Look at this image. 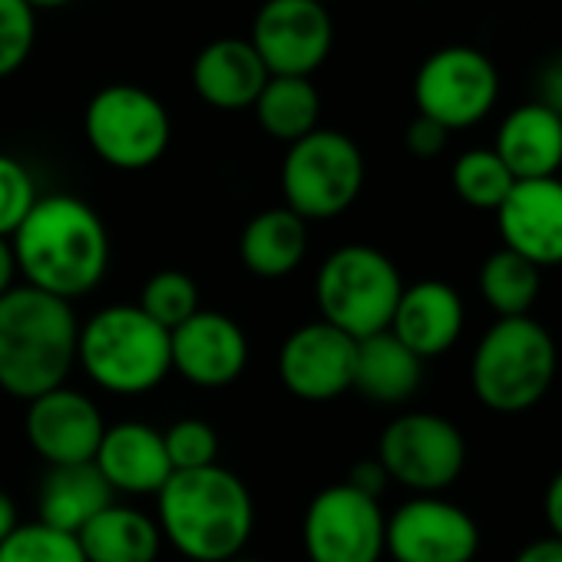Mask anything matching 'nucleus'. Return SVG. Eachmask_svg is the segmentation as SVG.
<instances>
[{"mask_svg":"<svg viewBox=\"0 0 562 562\" xmlns=\"http://www.w3.org/2000/svg\"><path fill=\"white\" fill-rule=\"evenodd\" d=\"M384 552L394 562H473L480 526L443 496H411L387 516Z\"/></svg>","mask_w":562,"mask_h":562,"instance_id":"nucleus-13","label":"nucleus"},{"mask_svg":"<svg viewBox=\"0 0 562 562\" xmlns=\"http://www.w3.org/2000/svg\"><path fill=\"white\" fill-rule=\"evenodd\" d=\"M255 54L268 77H308L328 60L335 27L318 0H265L251 24Z\"/></svg>","mask_w":562,"mask_h":562,"instance_id":"nucleus-12","label":"nucleus"},{"mask_svg":"<svg viewBox=\"0 0 562 562\" xmlns=\"http://www.w3.org/2000/svg\"><path fill=\"white\" fill-rule=\"evenodd\" d=\"M364 189V156L338 130H315L292 143L281 162V195L305 222H328L348 212Z\"/></svg>","mask_w":562,"mask_h":562,"instance_id":"nucleus-7","label":"nucleus"},{"mask_svg":"<svg viewBox=\"0 0 562 562\" xmlns=\"http://www.w3.org/2000/svg\"><path fill=\"white\" fill-rule=\"evenodd\" d=\"M503 248L536 268L562 265V179H522L496 209Z\"/></svg>","mask_w":562,"mask_h":562,"instance_id":"nucleus-17","label":"nucleus"},{"mask_svg":"<svg viewBox=\"0 0 562 562\" xmlns=\"http://www.w3.org/2000/svg\"><path fill=\"white\" fill-rule=\"evenodd\" d=\"M378 463L387 480L407 486L414 496H440L467 467V437L440 414L407 411L384 427Z\"/></svg>","mask_w":562,"mask_h":562,"instance_id":"nucleus-9","label":"nucleus"},{"mask_svg":"<svg viewBox=\"0 0 562 562\" xmlns=\"http://www.w3.org/2000/svg\"><path fill=\"white\" fill-rule=\"evenodd\" d=\"M24 430L47 467L93 463L106 420L100 407L74 387H54L27 404Z\"/></svg>","mask_w":562,"mask_h":562,"instance_id":"nucleus-16","label":"nucleus"},{"mask_svg":"<svg viewBox=\"0 0 562 562\" xmlns=\"http://www.w3.org/2000/svg\"><path fill=\"white\" fill-rule=\"evenodd\" d=\"M467 328V305L460 292L440 278H424L404 285L391 318V335L411 348L420 361L447 355Z\"/></svg>","mask_w":562,"mask_h":562,"instance_id":"nucleus-18","label":"nucleus"},{"mask_svg":"<svg viewBox=\"0 0 562 562\" xmlns=\"http://www.w3.org/2000/svg\"><path fill=\"white\" fill-rule=\"evenodd\" d=\"M37 18L27 0H0V80L18 74L34 50Z\"/></svg>","mask_w":562,"mask_h":562,"instance_id":"nucleus-32","label":"nucleus"},{"mask_svg":"<svg viewBox=\"0 0 562 562\" xmlns=\"http://www.w3.org/2000/svg\"><path fill=\"white\" fill-rule=\"evenodd\" d=\"M93 467L103 473L113 493L156 496L172 476V463L166 457L162 430L143 420H120L103 430Z\"/></svg>","mask_w":562,"mask_h":562,"instance_id":"nucleus-19","label":"nucleus"},{"mask_svg":"<svg viewBox=\"0 0 562 562\" xmlns=\"http://www.w3.org/2000/svg\"><path fill=\"white\" fill-rule=\"evenodd\" d=\"M265 83H268V70L261 57L248 41L238 37H222L205 44L192 67L195 93L215 110L255 106Z\"/></svg>","mask_w":562,"mask_h":562,"instance_id":"nucleus-21","label":"nucleus"},{"mask_svg":"<svg viewBox=\"0 0 562 562\" xmlns=\"http://www.w3.org/2000/svg\"><path fill=\"white\" fill-rule=\"evenodd\" d=\"M228 562H258V559H245V555H238V559H228Z\"/></svg>","mask_w":562,"mask_h":562,"instance_id":"nucleus-42","label":"nucleus"},{"mask_svg":"<svg viewBox=\"0 0 562 562\" xmlns=\"http://www.w3.org/2000/svg\"><path fill=\"white\" fill-rule=\"evenodd\" d=\"M77 364L97 387L110 394H149L172 371L169 331L149 322L136 305L100 308L80 325Z\"/></svg>","mask_w":562,"mask_h":562,"instance_id":"nucleus-5","label":"nucleus"},{"mask_svg":"<svg viewBox=\"0 0 562 562\" xmlns=\"http://www.w3.org/2000/svg\"><path fill=\"white\" fill-rule=\"evenodd\" d=\"M513 562H562V539L555 536L532 539L513 555Z\"/></svg>","mask_w":562,"mask_h":562,"instance_id":"nucleus-37","label":"nucleus"},{"mask_svg":"<svg viewBox=\"0 0 562 562\" xmlns=\"http://www.w3.org/2000/svg\"><path fill=\"white\" fill-rule=\"evenodd\" d=\"M450 186L457 199L467 202L470 209L496 212L509 195V189L516 186V179L493 149H467L457 156L450 169Z\"/></svg>","mask_w":562,"mask_h":562,"instance_id":"nucleus-28","label":"nucleus"},{"mask_svg":"<svg viewBox=\"0 0 562 562\" xmlns=\"http://www.w3.org/2000/svg\"><path fill=\"white\" fill-rule=\"evenodd\" d=\"M499 100L496 64L467 44L440 47L430 54L414 77L417 113L440 123L447 133L483 123Z\"/></svg>","mask_w":562,"mask_h":562,"instance_id":"nucleus-10","label":"nucleus"},{"mask_svg":"<svg viewBox=\"0 0 562 562\" xmlns=\"http://www.w3.org/2000/svg\"><path fill=\"white\" fill-rule=\"evenodd\" d=\"M21 526V516H18V503L11 493L0 490V542H4L14 529Z\"/></svg>","mask_w":562,"mask_h":562,"instance_id":"nucleus-40","label":"nucleus"},{"mask_svg":"<svg viewBox=\"0 0 562 562\" xmlns=\"http://www.w3.org/2000/svg\"><path fill=\"white\" fill-rule=\"evenodd\" d=\"M80 322L70 302L14 285L0 299V391L34 401L64 387L77 364Z\"/></svg>","mask_w":562,"mask_h":562,"instance_id":"nucleus-3","label":"nucleus"},{"mask_svg":"<svg viewBox=\"0 0 562 562\" xmlns=\"http://www.w3.org/2000/svg\"><path fill=\"white\" fill-rule=\"evenodd\" d=\"M251 110L268 136L292 146L318 130L322 100L308 77H268Z\"/></svg>","mask_w":562,"mask_h":562,"instance_id":"nucleus-26","label":"nucleus"},{"mask_svg":"<svg viewBox=\"0 0 562 562\" xmlns=\"http://www.w3.org/2000/svg\"><path fill=\"white\" fill-rule=\"evenodd\" d=\"M14 278H18L14 245H11V238H0V299H4L14 289Z\"/></svg>","mask_w":562,"mask_h":562,"instance_id":"nucleus-39","label":"nucleus"},{"mask_svg":"<svg viewBox=\"0 0 562 562\" xmlns=\"http://www.w3.org/2000/svg\"><path fill=\"white\" fill-rule=\"evenodd\" d=\"M18 274L64 302L90 295L110 268V232L97 209L77 195H41L11 235Z\"/></svg>","mask_w":562,"mask_h":562,"instance_id":"nucleus-1","label":"nucleus"},{"mask_svg":"<svg viewBox=\"0 0 562 562\" xmlns=\"http://www.w3.org/2000/svg\"><path fill=\"white\" fill-rule=\"evenodd\" d=\"M27 4L37 11V8H64V4H70V0H27Z\"/></svg>","mask_w":562,"mask_h":562,"instance_id":"nucleus-41","label":"nucleus"},{"mask_svg":"<svg viewBox=\"0 0 562 562\" xmlns=\"http://www.w3.org/2000/svg\"><path fill=\"white\" fill-rule=\"evenodd\" d=\"M166 457L172 463V473L186 470H202L218 463V434L209 420L199 417H182L162 430Z\"/></svg>","mask_w":562,"mask_h":562,"instance_id":"nucleus-31","label":"nucleus"},{"mask_svg":"<svg viewBox=\"0 0 562 562\" xmlns=\"http://www.w3.org/2000/svg\"><path fill=\"white\" fill-rule=\"evenodd\" d=\"M424 361L404 348L391 331L358 341L355 355V387L381 407H397L420 391Z\"/></svg>","mask_w":562,"mask_h":562,"instance_id":"nucleus-23","label":"nucleus"},{"mask_svg":"<svg viewBox=\"0 0 562 562\" xmlns=\"http://www.w3.org/2000/svg\"><path fill=\"white\" fill-rule=\"evenodd\" d=\"M345 483H351L355 490H361V493L381 499V493H384V486H387L391 480H387V473H384V467H381L378 460H364V463H358V467L351 470V476H348Z\"/></svg>","mask_w":562,"mask_h":562,"instance_id":"nucleus-36","label":"nucleus"},{"mask_svg":"<svg viewBox=\"0 0 562 562\" xmlns=\"http://www.w3.org/2000/svg\"><path fill=\"white\" fill-rule=\"evenodd\" d=\"M384 529L381 499L351 483H335L312 496L302 519V546L308 562H381Z\"/></svg>","mask_w":562,"mask_h":562,"instance_id":"nucleus-11","label":"nucleus"},{"mask_svg":"<svg viewBox=\"0 0 562 562\" xmlns=\"http://www.w3.org/2000/svg\"><path fill=\"white\" fill-rule=\"evenodd\" d=\"M41 522L80 536V529L113 503V490L93 463L50 467L41 483Z\"/></svg>","mask_w":562,"mask_h":562,"instance_id":"nucleus-24","label":"nucleus"},{"mask_svg":"<svg viewBox=\"0 0 562 562\" xmlns=\"http://www.w3.org/2000/svg\"><path fill=\"white\" fill-rule=\"evenodd\" d=\"M542 513L549 522V536L562 539V470L549 480V486L542 493Z\"/></svg>","mask_w":562,"mask_h":562,"instance_id":"nucleus-38","label":"nucleus"},{"mask_svg":"<svg viewBox=\"0 0 562 562\" xmlns=\"http://www.w3.org/2000/svg\"><path fill=\"white\" fill-rule=\"evenodd\" d=\"M476 289L483 305L496 318H522L532 312L539 292H542V268L519 258L509 248H496L483 258Z\"/></svg>","mask_w":562,"mask_h":562,"instance_id":"nucleus-27","label":"nucleus"},{"mask_svg":"<svg viewBox=\"0 0 562 562\" xmlns=\"http://www.w3.org/2000/svg\"><path fill=\"white\" fill-rule=\"evenodd\" d=\"M493 153L513 172L516 182L522 179H549L562 169V116L546 110L542 103L529 100L506 113L496 130Z\"/></svg>","mask_w":562,"mask_h":562,"instance_id":"nucleus-20","label":"nucleus"},{"mask_svg":"<svg viewBox=\"0 0 562 562\" xmlns=\"http://www.w3.org/2000/svg\"><path fill=\"white\" fill-rule=\"evenodd\" d=\"M80 549L87 562H156L162 532L153 516L133 506L110 503L80 529Z\"/></svg>","mask_w":562,"mask_h":562,"instance_id":"nucleus-25","label":"nucleus"},{"mask_svg":"<svg viewBox=\"0 0 562 562\" xmlns=\"http://www.w3.org/2000/svg\"><path fill=\"white\" fill-rule=\"evenodd\" d=\"M404 143H407L411 156H417V159H434V156H440V153L447 149L450 133H447L440 123H434V120H427V116L417 113V116L411 120L407 133H404Z\"/></svg>","mask_w":562,"mask_h":562,"instance_id":"nucleus-34","label":"nucleus"},{"mask_svg":"<svg viewBox=\"0 0 562 562\" xmlns=\"http://www.w3.org/2000/svg\"><path fill=\"white\" fill-rule=\"evenodd\" d=\"M536 103H542L546 110L562 116V54H555L552 60L542 64V70L536 77Z\"/></svg>","mask_w":562,"mask_h":562,"instance_id":"nucleus-35","label":"nucleus"},{"mask_svg":"<svg viewBox=\"0 0 562 562\" xmlns=\"http://www.w3.org/2000/svg\"><path fill=\"white\" fill-rule=\"evenodd\" d=\"M90 149L113 169H149L169 149L172 123L166 106L143 87H103L83 116Z\"/></svg>","mask_w":562,"mask_h":562,"instance_id":"nucleus-8","label":"nucleus"},{"mask_svg":"<svg viewBox=\"0 0 562 562\" xmlns=\"http://www.w3.org/2000/svg\"><path fill=\"white\" fill-rule=\"evenodd\" d=\"M172 371L205 391L235 384L248 368V338L241 325L222 312H195L176 331H169Z\"/></svg>","mask_w":562,"mask_h":562,"instance_id":"nucleus-15","label":"nucleus"},{"mask_svg":"<svg viewBox=\"0 0 562 562\" xmlns=\"http://www.w3.org/2000/svg\"><path fill=\"white\" fill-rule=\"evenodd\" d=\"M305 251H308V222L285 205L265 209L255 218H248L238 238L241 265L268 281L292 274L305 261Z\"/></svg>","mask_w":562,"mask_h":562,"instance_id":"nucleus-22","label":"nucleus"},{"mask_svg":"<svg viewBox=\"0 0 562 562\" xmlns=\"http://www.w3.org/2000/svg\"><path fill=\"white\" fill-rule=\"evenodd\" d=\"M136 308L159 328L176 331L199 312V285L179 268H162L143 285Z\"/></svg>","mask_w":562,"mask_h":562,"instance_id":"nucleus-29","label":"nucleus"},{"mask_svg":"<svg viewBox=\"0 0 562 562\" xmlns=\"http://www.w3.org/2000/svg\"><path fill=\"white\" fill-rule=\"evenodd\" d=\"M318 4H328V0H318Z\"/></svg>","mask_w":562,"mask_h":562,"instance_id":"nucleus-43","label":"nucleus"},{"mask_svg":"<svg viewBox=\"0 0 562 562\" xmlns=\"http://www.w3.org/2000/svg\"><path fill=\"white\" fill-rule=\"evenodd\" d=\"M358 341L328 322L295 328L278 351V378L289 394L308 404H325L355 387Z\"/></svg>","mask_w":562,"mask_h":562,"instance_id":"nucleus-14","label":"nucleus"},{"mask_svg":"<svg viewBox=\"0 0 562 562\" xmlns=\"http://www.w3.org/2000/svg\"><path fill=\"white\" fill-rule=\"evenodd\" d=\"M559 374V348L532 315L496 318L473 348L470 387L493 414H522L546 401Z\"/></svg>","mask_w":562,"mask_h":562,"instance_id":"nucleus-4","label":"nucleus"},{"mask_svg":"<svg viewBox=\"0 0 562 562\" xmlns=\"http://www.w3.org/2000/svg\"><path fill=\"white\" fill-rule=\"evenodd\" d=\"M162 539L192 562L238 559L255 529V499L241 476L212 463L172 473L156 493Z\"/></svg>","mask_w":562,"mask_h":562,"instance_id":"nucleus-2","label":"nucleus"},{"mask_svg":"<svg viewBox=\"0 0 562 562\" xmlns=\"http://www.w3.org/2000/svg\"><path fill=\"white\" fill-rule=\"evenodd\" d=\"M0 562H87L80 539L41 519L21 522L0 542Z\"/></svg>","mask_w":562,"mask_h":562,"instance_id":"nucleus-30","label":"nucleus"},{"mask_svg":"<svg viewBox=\"0 0 562 562\" xmlns=\"http://www.w3.org/2000/svg\"><path fill=\"white\" fill-rule=\"evenodd\" d=\"M37 199L41 195L31 169L21 159L0 153V238H11L21 228Z\"/></svg>","mask_w":562,"mask_h":562,"instance_id":"nucleus-33","label":"nucleus"},{"mask_svg":"<svg viewBox=\"0 0 562 562\" xmlns=\"http://www.w3.org/2000/svg\"><path fill=\"white\" fill-rule=\"evenodd\" d=\"M404 292L397 265L374 245H341L335 248L315 278V302L322 322L361 341L391 328L394 308Z\"/></svg>","mask_w":562,"mask_h":562,"instance_id":"nucleus-6","label":"nucleus"}]
</instances>
